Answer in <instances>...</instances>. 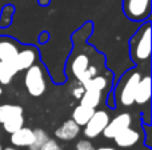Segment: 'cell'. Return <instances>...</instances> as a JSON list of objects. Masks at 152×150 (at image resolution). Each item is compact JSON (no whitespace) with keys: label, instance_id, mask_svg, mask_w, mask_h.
Here are the masks:
<instances>
[{"label":"cell","instance_id":"cell-3","mask_svg":"<svg viewBox=\"0 0 152 150\" xmlns=\"http://www.w3.org/2000/svg\"><path fill=\"white\" fill-rule=\"evenodd\" d=\"M140 79H142V74L137 71H129L124 74V77L119 82L118 88L115 90V98L120 105L123 106L134 105L135 92H136V88Z\"/></svg>","mask_w":152,"mask_h":150},{"label":"cell","instance_id":"cell-6","mask_svg":"<svg viewBox=\"0 0 152 150\" xmlns=\"http://www.w3.org/2000/svg\"><path fill=\"white\" fill-rule=\"evenodd\" d=\"M110 120H111V117H110V114H108L107 110H104V109L96 110V109H95L92 117L83 126L84 128V130H83L84 136H86L88 140L99 137V136L103 133V130L105 129V126H107V124L110 122Z\"/></svg>","mask_w":152,"mask_h":150},{"label":"cell","instance_id":"cell-22","mask_svg":"<svg viewBox=\"0 0 152 150\" xmlns=\"http://www.w3.org/2000/svg\"><path fill=\"white\" fill-rule=\"evenodd\" d=\"M39 150H64V149L61 148L60 144H59L56 140H51L50 138Z\"/></svg>","mask_w":152,"mask_h":150},{"label":"cell","instance_id":"cell-17","mask_svg":"<svg viewBox=\"0 0 152 150\" xmlns=\"http://www.w3.org/2000/svg\"><path fill=\"white\" fill-rule=\"evenodd\" d=\"M18 73L13 63H1L0 64V85H8Z\"/></svg>","mask_w":152,"mask_h":150},{"label":"cell","instance_id":"cell-26","mask_svg":"<svg viewBox=\"0 0 152 150\" xmlns=\"http://www.w3.org/2000/svg\"><path fill=\"white\" fill-rule=\"evenodd\" d=\"M1 93H3V88L0 87V96H1Z\"/></svg>","mask_w":152,"mask_h":150},{"label":"cell","instance_id":"cell-11","mask_svg":"<svg viewBox=\"0 0 152 150\" xmlns=\"http://www.w3.org/2000/svg\"><path fill=\"white\" fill-rule=\"evenodd\" d=\"M150 100H151V77L143 76L140 79L139 84H137L136 92H135L134 104L143 106L150 102Z\"/></svg>","mask_w":152,"mask_h":150},{"label":"cell","instance_id":"cell-23","mask_svg":"<svg viewBox=\"0 0 152 150\" xmlns=\"http://www.w3.org/2000/svg\"><path fill=\"white\" fill-rule=\"evenodd\" d=\"M76 150H95V146L89 140H80L76 144Z\"/></svg>","mask_w":152,"mask_h":150},{"label":"cell","instance_id":"cell-21","mask_svg":"<svg viewBox=\"0 0 152 150\" xmlns=\"http://www.w3.org/2000/svg\"><path fill=\"white\" fill-rule=\"evenodd\" d=\"M84 87H83V84H81V82H79L77 80H76V81L74 82V84L71 85V93H72V96H74L75 98H80L81 97V94H83L84 93Z\"/></svg>","mask_w":152,"mask_h":150},{"label":"cell","instance_id":"cell-12","mask_svg":"<svg viewBox=\"0 0 152 150\" xmlns=\"http://www.w3.org/2000/svg\"><path fill=\"white\" fill-rule=\"evenodd\" d=\"M34 141V129L20 128L19 130L11 133V144L18 148H29Z\"/></svg>","mask_w":152,"mask_h":150},{"label":"cell","instance_id":"cell-7","mask_svg":"<svg viewBox=\"0 0 152 150\" xmlns=\"http://www.w3.org/2000/svg\"><path fill=\"white\" fill-rule=\"evenodd\" d=\"M131 125H132V116L129 113H127V112H124V113L118 114V116H115L113 118L110 120V122L107 124V126L103 130L102 134L108 140H112L116 134H119L124 129L129 128Z\"/></svg>","mask_w":152,"mask_h":150},{"label":"cell","instance_id":"cell-27","mask_svg":"<svg viewBox=\"0 0 152 150\" xmlns=\"http://www.w3.org/2000/svg\"><path fill=\"white\" fill-rule=\"evenodd\" d=\"M0 150H3V146L1 145H0Z\"/></svg>","mask_w":152,"mask_h":150},{"label":"cell","instance_id":"cell-16","mask_svg":"<svg viewBox=\"0 0 152 150\" xmlns=\"http://www.w3.org/2000/svg\"><path fill=\"white\" fill-rule=\"evenodd\" d=\"M110 80L105 74H96V76L91 77L89 80L83 82L84 89H94V90H99V92H104L108 88Z\"/></svg>","mask_w":152,"mask_h":150},{"label":"cell","instance_id":"cell-8","mask_svg":"<svg viewBox=\"0 0 152 150\" xmlns=\"http://www.w3.org/2000/svg\"><path fill=\"white\" fill-rule=\"evenodd\" d=\"M36 60H37V50L35 48L27 47L18 52L13 64H15L18 72H20V71H27L29 66H32L36 63Z\"/></svg>","mask_w":152,"mask_h":150},{"label":"cell","instance_id":"cell-28","mask_svg":"<svg viewBox=\"0 0 152 150\" xmlns=\"http://www.w3.org/2000/svg\"><path fill=\"white\" fill-rule=\"evenodd\" d=\"M0 64H1V61H0Z\"/></svg>","mask_w":152,"mask_h":150},{"label":"cell","instance_id":"cell-18","mask_svg":"<svg viewBox=\"0 0 152 150\" xmlns=\"http://www.w3.org/2000/svg\"><path fill=\"white\" fill-rule=\"evenodd\" d=\"M23 114V108L20 105H13V104H3L0 105V124L8 121L10 118Z\"/></svg>","mask_w":152,"mask_h":150},{"label":"cell","instance_id":"cell-20","mask_svg":"<svg viewBox=\"0 0 152 150\" xmlns=\"http://www.w3.org/2000/svg\"><path fill=\"white\" fill-rule=\"evenodd\" d=\"M3 128H4V130L7 133H13L16 132V130H19L20 128L24 126V117L23 114H20V116H16V117H12V118H10L8 121L3 122Z\"/></svg>","mask_w":152,"mask_h":150},{"label":"cell","instance_id":"cell-14","mask_svg":"<svg viewBox=\"0 0 152 150\" xmlns=\"http://www.w3.org/2000/svg\"><path fill=\"white\" fill-rule=\"evenodd\" d=\"M94 112H95L94 108H89V106L79 104V105L74 109V112H72V120L81 128L88 122V120L92 117Z\"/></svg>","mask_w":152,"mask_h":150},{"label":"cell","instance_id":"cell-5","mask_svg":"<svg viewBox=\"0 0 152 150\" xmlns=\"http://www.w3.org/2000/svg\"><path fill=\"white\" fill-rule=\"evenodd\" d=\"M123 11L132 21H144L151 15V0H123Z\"/></svg>","mask_w":152,"mask_h":150},{"label":"cell","instance_id":"cell-19","mask_svg":"<svg viewBox=\"0 0 152 150\" xmlns=\"http://www.w3.org/2000/svg\"><path fill=\"white\" fill-rule=\"evenodd\" d=\"M48 140H50V136L47 134V132H44L43 129H35L34 141H32L31 146H29V150H39Z\"/></svg>","mask_w":152,"mask_h":150},{"label":"cell","instance_id":"cell-13","mask_svg":"<svg viewBox=\"0 0 152 150\" xmlns=\"http://www.w3.org/2000/svg\"><path fill=\"white\" fill-rule=\"evenodd\" d=\"M19 47L13 40L3 39L0 40V61L1 63H15Z\"/></svg>","mask_w":152,"mask_h":150},{"label":"cell","instance_id":"cell-24","mask_svg":"<svg viewBox=\"0 0 152 150\" xmlns=\"http://www.w3.org/2000/svg\"><path fill=\"white\" fill-rule=\"evenodd\" d=\"M95 150H116V149H115V148H112V146H102V148L95 149Z\"/></svg>","mask_w":152,"mask_h":150},{"label":"cell","instance_id":"cell-4","mask_svg":"<svg viewBox=\"0 0 152 150\" xmlns=\"http://www.w3.org/2000/svg\"><path fill=\"white\" fill-rule=\"evenodd\" d=\"M24 87L32 97H40L42 94H44L47 84H45L44 69L42 65L35 63L27 69L24 74Z\"/></svg>","mask_w":152,"mask_h":150},{"label":"cell","instance_id":"cell-15","mask_svg":"<svg viewBox=\"0 0 152 150\" xmlns=\"http://www.w3.org/2000/svg\"><path fill=\"white\" fill-rule=\"evenodd\" d=\"M102 98H103V92L94 90V89H86L79 100H80L81 105H86V106H89V108L96 109L97 106L102 104Z\"/></svg>","mask_w":152,"mask_h":150},{"label":"cell","instance_id":"cell-10","mask_svg":"<svg viewBox=\"0 0 152 150\" xmlns=\"http://www.w3.org/2000/svg\"><path fill=\"white\" fill-rule=\"evenodd\" d=\"M112 140H115V144L119 148H132L140 141V133L129 126L119 134H116Z\"/></svg>","mask_w":152,"mask_h":150},{"label":"cell","instance_id":"cell-29","mask_svg":"<svg viewBox=\"0 0 152 150\" xmlns=\"http://www.w3.org/2000/svg\"><path fill=\"white\" fill-rule=\"evenodd\" d=\"M142 150H144V149H142Z\"/></svg>","mask_w":152,"mask_h":150},{"label":"cell","instance_id":"cell-2","mask_svg":"<svg viewBox=\"0 0 152 150\" xmlns=\"http://www.w3.org/2000/svg\"><path fill=\"white\" fill-rule=\"evenodd\" d=\"M69 71H71L72 76L75 77V80L83 84L91 77L99 74V66L92 61V57L88 53L81 52L72 56L71 61H69Z\"/></svg>","mask_w":152,"mask_h":150},{"label":"cell","instance_id":"cell-9","mask_svg":"<svg viewBox=\"0 0 152 150\" xmlns=\"http://www.w3.org/2000/svg\"><path fill=\"white\" fill-rule=\"evenodd\" d=\"M80 133V126L74 121V120H67L64 121L58 129L55 130V136L58 140L61 141H72Z\"/></svg>","mask_w":152,"mask_h":150},{"label":"cell","instance_id":"cell-1","mask_svg":"<svg viewBox=\"0 0 152 150\" xmlns=\"http://www.w3.org/2000/svg\"><path fill=\"white\" fill-rule=\"evenodd\" d=\"M131 58L136 64H143L151 57V25L144 23L129 41Z\"/></svg>","mask_w":152,"mask_h":150},{"label":"cell","instance_id":"cell-25","mask_svg":"<svg viewBox=\"0 0 152 150\" xmlns=\"http://www.w3.org/2000/svg\"><path fill=\"white\" fill-rule=\"evenodd\" d=\"M3 150H18V149L13 148V146H8V148H5V149H3Z\"/></svg>","mask_w":152,"mask_h":150}]
</instances>
